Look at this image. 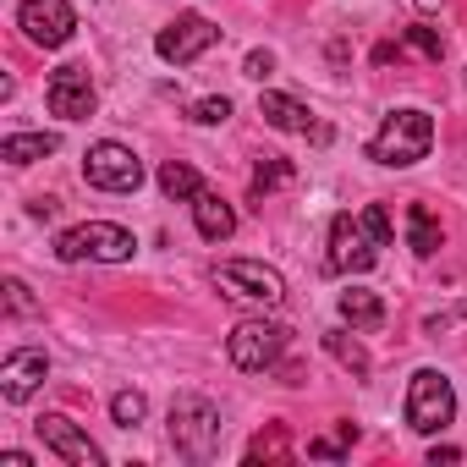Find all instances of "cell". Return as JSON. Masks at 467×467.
Returning a JSON list of instances; mask_svg holds the SVG:
<instances>
[{"label":"cell","mask_w":467,"mask_h":467,"mask_svg":"<svg viewBox=\"0 0 467 467\" xmlns=\"http://www.w3.org/2000/svg\"><path fill=\"white\" fill-rule=\"evenodd\" d=\"M138 254V237L127 225H110V220H83V225H72V231H61L56 237V259L61 265H83V259H94V265H127Z\"/></svg>","instance_id":"6da1fadb"},{"label":"cell","mask_w":467,"mask_h":467,"mask_svg":"<svg viewBox=\"0 0 467 467\" xmlns=\"http://www.w3.org/2000/svg\"><path fill=\"white\" fill-rule=\"evenodd\" d=\"M171 445L187 462H209L220 451V407L209 396H176L171 401Z\"/></svg>","instance_id":"7a4b0ae2"},{"label":"cell","mask_w":467,"mask_h":467,"mask_svg":"<svg viewBox=\"0 0 467 467\" xmlns=\"http://www.w3.org/2000/svg\"><path fill=\"white\" fill-rule=\"evenodd\" d=\"M429 143H434V121H429L423 110H390L385 127L374 132L368 154H374L379 165H418V160L429 154Z\"/></svg>","instance_id":"3957f363"},{"label":"cell","mask_w":467,"mask_h":467,"mask_svg":"<svg viewBox=\"0 0 467 467\" xmlns=\"http://www.w3.org/2000/svg\"><path fill=\"white\" fill-rule=\"evenodd\" d=\"M286 341H292L286 325H275V319H243L237 330H231L225 352H231V363H237L243 374H265V368H275V358L286 352Z\"/></svg>","instance_id":"277c9868"},{"label":"cell","mask_w":467,"mask_h":467,"mask_svg":"<svg viewBox=\"0 0 467 467\" xmlns=\"http://www.w3.org/2000/svg\"><path fill=\"white\" fill-rule=\"evenodd\" d=\"M456 418V390L440 368H418L412 385H407V423L418 434H440L445 423Z\"/></svg>","instance_id":"5b68a950"},{"label":"cell","mask_w":467,"mask_h":467,"mask_svg":"<svg viewBox=\"0 0 467 467\" xmlns=\"http://www.w3.org/2000/svg\"><path fill=\"white\" fill-rule=\"evenodd\" d=\"M214 286H220L225 297L265 303V308L286 303V281H281V270H270L265 259H225V265L214 270Z\"/></svg>","instance_id":"8992f818"},{"label":"cell","mask_w":467,"mask_h":467,"mask_svg":"<svg viewBox=\"0 0 467 467\" xmlns=\"http://www.w3.org/2000/svg\"><path fill=\"white\" fill-rule=\"evenodd\" d=\"M83 182L88 187H105V192H138L143 187V160L127 143L105 138V143H94L83 154Z\"/></svg>","instance_id":"52a82bcc"},{"label":"cell","mask_w":467,"mask_h":467,"mask_svg":"<svg viewBox=\"0 0 467 467\" xmlns=\"http://www.w3.org/2000/svg\"><path fill=\"white\" fill-rule=\"evenodd\" d=\"M214 45H220V28H214L209 17H176L171 28H160L154 56L171 61V67H187V61H198V56L214 50Z\"/></svg>","instance_id":"ba28073f"},{"label":"cell","mask_w":467,"mask_h":467,"mask_svg":"<svg viewBox=\"0 0 467 467\" xmlns=\"http://www.w3.org/2000/svg\"><path fill=\"white\" fill-rule=\"evenodd\" d=\"M17 28H23L34 45H45V50H61V45L72 39L78 17H72V6H67V0H23V6H17Z\"/></svg>","instance_id":"9c48e42d"},{"label":"cell","mask_w":467,"mask_h":467,"mask_svg":"<svg viewBox=\"0 0 467 467\" xmlns=\"http://www.w3.org/2000/svg\"><path fill=\"white\" fill-rule=\"evenodd\" d=\"M39 429V440H45V451H56L67 467H105V451L72 423V418H61V412H50V418H39L34 423Z\"/></svg>","instance_id":"30bf717a"},{"label":"cell","mask_w":467,"mask_h":467,"mask_svg":"<svg viewBox=\"0 0 467 467\" xmlns=\"http://www.w3.org/2000/svg\"><path fill=\"white\" fill-rule=\"evenodd\" d=\"M374 259H379V254H374V237L363 231V220L336 214V220H330V265L347 270V275H368Z\"/></svg>","instance_id":"8fae6325"},{"label":"cell","mask_w":467,"mask_h":467,"mask_svg":"<svg viewBox=\"0 0 467 467\" xmlns=\"http://www.w3.org/2000/svg\"><path fill=\"white\" fill-rule=\"evenodd\" d=\"M45 99H50V110H56L61 121H88L94 105H99V94H94V83H88L83 67H61V72H50Z\"/></svg>","instance_id":"7c38bea8"},{"label":"cell","mask_w":467,"mask_h":467,"mask_svg":"<svg viewBox=\"0 0 467 467\" xmlns=\"http://www.w3.org/2000/svg\"><path fill=\"white\" fill-rule=\"evenodd\" d=\"M45 374H50V358L39 347H23V352H12L6 363H0V396H6V401H28L45 385Z\"/></svg>","instance_id":"4fadbf2b"},{"label":"cell","mask_w":467,"mask_h":467,"mask_svg":"<svg viewBox=\"0 0 467 467\" xmlns=\"http://www.w3.org/2000/svg\"><path fill=\"white\" fill-rule=\"evenodd\" d=\"M259 116H265L275 132H314L319 143L330 138V127H319V121H314V110H308L303 99H292V94H275V88H270V94H259Z\"/></svg>","instance_id":"5bb4252c"},{"label":"cell","mask_w":467,"mask_h":467,"mask_svg":"<svg viewBox=\"0 0 467 467\" xmlns=\"http://www.w3.org/2000/svg\"><path fill=\"white\" fill-rule=\"evenodd\" d=\"M192 225H198V237H203V243H225L231 231H237V209H231L220 192L203 187V192L192 198Z\"/></svg>","instance_id":"9a60e30c"},{"label":"cell","mask_w":467,"mask_h":467,"mask_svg":"<svg viewBox=\"0 0 467 467\" xmlns=\"http://www.w3.org/2000/svg\"><path fill=\"white\" fill-rule=\"evenodd\" d=\"M45 154H56V132H12L6 143H0V160L6 165H34Z\"/></svg>","instance_id":"2e32d148"},{"label":"cell","mask_w":467,"mask_h":467,"mask_svg":"<svg viewBox=\"0 0 467 467\" xmlns=\"http://www.w3.org/2000/svg\"><path fill=\"white\" fill-rule=\"evenodd\" d=\"M341 319L352 330H379L385 325V303L374 292H341Z\"/></svg>","instance_id":"e0dca14e"},{"label":"cell","mask_w":467,"mask_h":467,"mask_svg":"<svg viewBox=\"0 0 467 467\" xmlns=\"http://www.w3.org/2000/svg\"><path fill=\"white\" fill-rule=\"evenodd\" d=\"M407 243H412V254H423V259L440 248V220H434L423 203H412V209H407Z\"/></svg>","instance_id":"ac0fdd59"},{"label":"cell","mask_w":467,"mask_h":467,"mask_svg":"<svg viewBox=\"0 0 467 467\" xmlns=\"http://www.w3.org/2000/svg\"><path fill=\"white\" fill-rule=\"evenodd\" d=\"M160 192H165V198H198L203 182H198V171H192L187 160H165V165H160Z\"/></svg>","instance_id":"d6986e66"},{"label":"cell","mask_w":467,"mask_h":467,"mask_svg":"<svg viewBox=\"0 0 467 467\" xmlns=\"http://www.w3.org/2000/svg\"><path fill=\"white\" fill-rule=\"evenodd\" d=\"M248 462H292V434L286 423H270L265 434L248 440Z\"/></svg>","instance_id":"ffe728a7"},{"label":"cell","mask_w":467,"mask_h":467,"mask_svg":"<svg viewBox=\"0 0 467 467\" xmlns=\"http://www.w3.org/2000/svg\"><path fill=\"white\" fill-rule=\"evenodd\" d=\"M325 352H330V358H336L341 368H352L358 379L368 374V352H363V347H358V341H352L347 330H325Z\"/></svg>","instance_id":"44dd1931"},{"label":"cell","mask_w":467,"mask_h":467,"mask_svg":"<svg viewBox=\"0 0 467 467\" xmlns=\"http://www.w3.org/2000/svg\"><path fill=\"white\" fill-rule=\"evenodd\" d=\"M143 412H149L143 390H116V396H110V418H116L121 429H138V423H143Z\"/></svg>","instance_id":"7402d4cb"},{"label":"cell","mask_w":467,"mask_h":467,"mask_svg":"<svg viewBox=\"0 0 467 467\" xmlns=\"http://www.w3.org/2000/svg\"><path fill=\"white\" fill-rule=\"evenodd\" d=\"M281 182H292V160H259V171H254V198H265V192L281 187Z\"/></svg>","instance_id":"603a6c76"},{"label":"cell","mask_w":467,"mask_h":467,"mask_svg":"<svg viewBox=\"0 0 467 467\" xmlns=\"http://www.w3.org/2000/svg\"><path fill=\"white\" fill-rule=\"evenodd\" d=\"M352 440H358V423H341L336 440H308V456H319V462H341Z\"/></svg>","instance_id":"cb8c5ba5"},{"label":"cell","mask_w":467,"mask_h":467,"mask_svg":"<svg viewBox=\"0 0 467 467\" xmlns=\"http://www.w3.org/2000/svg\"><path fill=\"white\" fill-rule=\"evenodd\" d=\"M363 231H368V237H374V248H390V237H396V225H390V214H385V203H368L363 214Z\"/></svg>","instance_id":"d4e9b609"},{"label":"cell","mask_w":467,"mask_h":467,"mask_svg":"<svg viewBox=\"0 0 467 467\" xmlns=\"http://www.w3.org/2000/svg\"><path fill=\"white\" fill-rule=\"evenodd\" d=\"M407 45H412L423 61H440V56H445V39H440L434 28H423V23H412V28H407Z\"/></svg>","instance_id":"484cf974"},{"label":"cell","mask_w":467,"mask_h":467,"mask_svg":"<svg viewBox=\"0 0 467 467\" xmlns=\"http://www.w3.org/2000/svg\"><path fill=\"white\" fill-rule=\"evenodd\" d=\"M225 116H231V99H225V94H220V99H198V105H192V121H203V127H220Z\"/></svg>","instance_id":"4316f807"},{"label":"cell","mask_w":467,"mask_h":467,"mask_svg":"<svg viewBox=\"0 0 467 467\" xmlns=\"http://www.w3.org/2000/svg\"><path fill=\"white\" fill-rule=\"evenodd\" d=\"M243 72H248V78H259V83H265V78H270V72H275V56H270V50H248V61H243Z\"/></svg>","instance_id":"83f0119b"},{"label":"cell","mask_w":467,"mask_h":467,"mask_svg":"<svg viewBox=\"0 0 467 467\" xmlns=\"http://www.w3.org/2000/svg\"><path fill=\"white\" fill-rule=\"evenodd\" d=\"M6 292H12V314H28L34 303H28V286L23 281H6Z\"/></svg>","instance_id":"f1b7e54d"},{"label":"cell","mask_w":467,"mask_h":467,"mask_svg":"<svg viewBox=\"0 0 467 467\" xmlns=\"http://www.w3.org/2000/svg\"><path fill=\"white\" fill-rule=\"evenodd\" d=\"M56 209H61V203H56V198H34V203H28V214H34V220H50V214H56Z\"/></svg>","instance_id":"f546056e"},{"label":"cell","mask_w":467,"mask_h":467,"mask_svg":"<svg viewBox=\"0 0 467 467\" xmlns=\"http://www.w3.org/2000/svg\"><path fill=\"white\" fill-rule=\"evenodd\" d=\"M456 456H462L456 445H434V451H429V462H434V467H440V462H456Z\"/></svg>","instance_id":"4dcf8cb0"},{"label":"cell","mask_w":467,"mask_h":467,"mask_svg":"<svg viewBox=\"0 0 467 467\" xmlns=\"http://www.w3.org/2000/svg\"><path fill=\"white\" fill-rule=\"evenodd\" d=\"M0 467H34V462H28L23 451H0Z\"/></svg>","instance_id":"1f68e13d"},{"label":"cell","mask_w":467,"mask_h":467,"mask_svg":"<svg viewBox=\"0 0 467 467\" xmlns=\"http://www.w3.org/2000/svg\"><path fill=\"white\" fill-rule=\"evenodd\" d=\"M418 6H445V0H418Z\"/></svg>","instance_id":"d6a6232c"}]
</instances>
